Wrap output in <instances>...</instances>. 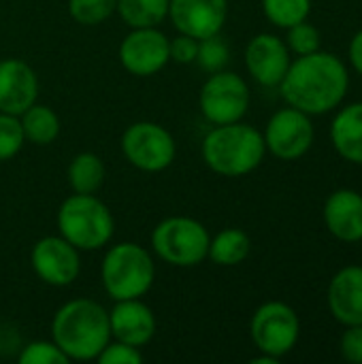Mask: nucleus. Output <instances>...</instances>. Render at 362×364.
<instances>
[{"instance_id":"1","label":"nucleus","mask_w":362,"mask_h":364,"mask_svg":"<svg viewBox=\"0 0 362 364\" xmlns=\"http://www.w3.org/2000/svg\"><path fill=\"white\" fill-rule=\"evenodd\" d=\"M277 87L288 107L307 115H326L344 102L350 90V73L341 58L318 49L297 55Z\"/></svg>"},{"instance_id":"2","label":"nucleus","mask_w":362,"mask_h":364,"mask_svg":"<svg viewBox=\"0 0 362 364\" xmlns=\"http://www.w3.org/2000/svg\"><path fill=\"white\" fill-rule=\"evenodd\" d=\"M51 341L68 360H96L111 341L109 311L92 299L66 301L51 320Z\"/></svg>"},{"instance_id":"3","label":"nucleus","mask_w":362,"mask_h":364,"mask_svg":"<svg viewBox=\"0 0 362 364\" xmlns=\"http://www.w3.org/2000/svg\"><path fill=\"white\" fill-rule=\"evenodd\" d=\"M201 156L215 175L245 177L262 164L267 145L262 132L241 119L209 130L203 139Z\"/></svg>"},{"instance_id":"4","label":"nucleus","mask_w":362,"mask_h":364,"mask_svg":"<svg viewBox=\"0 0 362 364\" xmlns=\"http://www.w3.org/2000/svg\"><path fill=\"white\" fill-rule=\"evenodd\" d=\"M58 230L79 252H98L113 239L115 220L96 194H70L58 209Z\"/></svg>"},{"instance_id":"5","label":"nucleus","mask_w":362,"mask_h":364,"mask_svg":"<svg viewBox=\"0 0 362 364\" xmlns=\"http://www.w3.org/2000/svg\"><path fill=\"white\" fill-rule=\"evenodd\" d=\"M100 282L113 301L141 299L156 282L154 256L132 241L111 245L100 264Z\"/></svg>"},{"instance_id":"6","label":"nucleus","mask_w":362,"mask_h":364,"mask_svg":"<svg viewBox=\"0 0 362 364\" xmlns=\"http://www.w3.org/2000/svg\"><path fill=\"white\" fill-rule=\"evenodd\" d=\"M149 241L162 262L177 269H190L207 260L211 235L205 224L194 218L171 215L156 224Z\"/></svg>"},{"instance_id":"7","label":"nucleus","mask_w":362,"mask_h":364,"mask_svg":"<svg viewBox=\"0 0 362 364\" xmlns=\"http://www.w3.org/2000/svg\"><path fill=\"white\" fill-rule=\"evenodd\" d=\"M250 337L260 354H269L280 360L288 356L299 343V314L282 301L262 303L250 320Z\"/></svg>"},{"instance_id":"8","label":"nucleus","mask_w":362,"mask_h":364,"mask_svg":"<svg viewBox=\"0 0 362 364\" xmlns=\"http://www.w3.org/2000/svg\"><path fill=\"white\" fill-rule=\"evenodd\" d=\"M250 102L252 96L247 81L226 68L211 73L198 94V109L213 126L241 122L250 109Z\"/></svg>"},{"instance_id":"9","label":"nucleus","mask_w":362,"mask_h":364,"mask_svg":"<svg viewBox=\"0 0 362 364\" xmlns=\"http://www.w3.org/2000/svg\"><path fill=\"white\" fill-rule=\"evenodd\" d=\"M119 145L124 158L143 173L166 171L177 156V143L173 134L156 122L130 124L124 130Z\"/></svg>"},{"instance_id":"10","label":"nucleus","mask_w":362,"mask_h":364,"mask_svg":"<svg viewBox=\"0 0 362 364\" xmlns=\"http://www.w3.org/2000/svg\"><path fill=\"white\" fill-rule=\"evenodd\" d=\"M262 136L271 156L284 162H292L301 160L312 149L316 130L312 124V115L294 107H286L271 115Z\"/></svg>"},{"instance_id":"11","label":"nucleus","mask_w":362,"mask_h":364,"mask_svg":"<svg viewBox=\"0 0 362 364\" xmlns=\"http://www.w3.org/2000/svg\"><path fill=\"white\" fill-rule=\"evenodd\" d=\"M30 264L36 277L53 288L70 286L81 273L79 250L60 235L38 239L30 252Z\"/></svg>"},{"instance_id":"12","label":"nucleus","mask_w":362,"mask_h":364,"mask_svg":"<svg viewBox=\"0 0 362 364\" xmlns=\"http://www.w3.org/2000/svg\"><path fill=\"white\" fill-rule=\"evenodd\" d=\"M119 62L134 77L158 75L169 62V36L158 28H130L119 45Z\"/></svg>"},{"instance_id":"13","label":"nucleus","mask_w":362,"mask_h":364,"mask_svg":"<svg viewBox=\"0 0 362 364\" xmlns=\"http://www.w3.org/2000/svg\"><path fill=\"white\" fill-rule=\"evenodd\" d=\"M284 38L271 32H260L250 38L245 47V68L250 77L262 87H277L292 62Z\"/></svg>"},{"instance_id":"14","label":"nucleus","mask_w":362,"mask_h":364,"mask_svg":"<svg viewBox=\"0 0 362 364\" xmlns=\"http://www.w3.org/2000/svg\"><path fill=\"white\" fill-rule=\"evenodd\" d=\"M169 19L177 32L201 41L222 32L228 19V0H169Z\"/></svg>"},{"instance_id":"15","label":"nucleus","mask_w":362,"mask_h":364,"mask_svg":"<svg viewBox=\"0 0 362 364\" xmlns=\"http://www.w3.org/2000/svg\"><path fill=\"white\" fill-rule=\"evenodd\" d=\"M109 326L111 339L134 346L139 350L147 346L158 331L156 314L141 299L115 301L113 309L109 311Z\"/></svg>"},{"instance_id":"16","label":"nucleus","mask_w":362,"mask_h":364,"mask_svg":"<svg viewBox=\"0 0 362 364\" xmlns=\"http://www.w3.org/2000/svg\"><path fill=\"white\" fill-rule=\"evenodd\" d=\"M38 98V77L19 58L0 60V113L21 115Z\"/></svg>"},{"instance_id":"17","label":"nucleus","mask_w":362,"mask_h":364,"mask_svg":"<svg viewBox=\"0 0 362 364\" xmlns=\"http://www.w3.org/2000/svg\"><path fill=\"white\" fill-rule=\"evenodd\" d=\"M324 226L341 243L362 241V194L350 188L335 190L324 203Z\"/></svg>"},{"instance_id":"18","label":"nucleus","mask_w":362,"mask_h":364,"mask_svg":"<svg viewBox=\"0 0 362 364\" xmlns=\"http://www.w3.org/2000/svg\"><path fill=\"white\" fill-rule=\"evenodd\" d=\"M326 305L339 324H362V267H344L333 275L326 290Z\"/></svg>"},{"instance_id":"19","label":"nucleus","mask_w":362,"mask_h":364,"mask_svg":"<svg viewBox=\"0 0 362 364\" xmlns=\"http://www.w3.org/2000/svg\"><path fill=\"white\" fill-rule=\"evenodd\" d=\"M331 143L344 160L362 166V102L337 111L331 124Z\"/></svg>"},{"instance_id":"20","label":"nucleus","mask_w":362,"mask_h":364,"mask_svg":"<svg viewBox=\"0 0 362 364\" xmlns=\"http://www.w3.org/2000/svg\"><path fill=\"white\" fill-rule=\"evenodd\" d=\"M252 252V239L241 228H224L209 241L207 258L218 267H237Z\"/></svg>"},{"instance_id":"21","label":"nucleus","mask_w":362,"mask_h":364,"mask_svg":"<svg viewBox=\"0 0 362 364\" xmlns=\"http://www.w3.org/2000/svg\"><path fill=\"white\" fill-rule=\"evenodd\" d=\"M105 177H107L105 162L100 160V156L92 151L77 154L66 171L68 186L73 188L75 194H96L102 188Z\"/></svg>"},{"instance_id":"22","label":"nucleus","mask_w":362,"mask_h":364,"mask_svg":"<svg viewBox=\"0 0 362 364\" xmlns=\"http://www.w3.org/2000/svg\"><path fill=\"white\" fill-rule=\"evenodd\" d=\"M19 122H21L26 141L34 145H49L60 134V117L47 105L34 102L19 115Z\"/></svg>"},{"instance_id":"23","label":"nucleus","mask_w":362,"mask_h":364,"mask_svg":"<svg viewBox=\"0 0 362 364\" xmlns=\"http://www.w3.org/2000/svg\"><path fill=\"white\" fill-rule=\"evenodd\" d=\"M115 13L128 28H158L169 19V0H117Z\"/></svg>"},{"instance_id":"24","label":"nucleus","mask_w":362,"mask_h":364,"mask_svg":"<svg viewBox=\"0 0 362 364\" xmlns=\"http://www.w3.org/2000/svg\"><path fill=\"white\" fill-rule=\"evenodd\" d=\"M262 13L273 26L286 30L309 17L312 0H262Z\"/></svg>"},{"instance_id":"25","label":"nucleus","mask_w":362,"mask_h":364,"mask_svg":"<svg viewBox=\"0 0 362 364\" xmlns=\"http://www.w3.org/2000/svg\"><path fill=\"white\" fill-rule=\"evenodd\" d=\"M228 62H230V47L220 34L198 41V53H196L194 64H198L205 73L211 75V73L224 70Z\"/></svg>"},{"instance_id":"26","label":"nucleus","mask_w":362,"mask_h":364,"mask_svg":"<svg viewBox=\"0 0 362 364\" xmlns=\"http://www.w3.org/2000/svg\"><path fill=\"white\" fill-rule=\"evenodd\" d=\"M117 0H68L70 17L81 26H98L115 13Z\"/></svg>"},{"instance_id":"27","label":"nucleus","mask_w":362,"mask_h":364,"mask_svg":"<svg viewBox=\"0 0 362 364\" xmlns=\"http://www.w3.org/2000/svg\"><path fill=\"white\" fill-rule=\"evenodd\" d=\"M288 34H286V45L290 49V53L294 55H307V53H314L320 49L322 45V34L320 30L309 23L307 19L305 21H299L290 28H286Z\"/></svg>"},{"instance_id":"28","label":"nucleus","mask_w":362,"mask_h":364,"mask_svg":"<svg viewBox=\"0 0 362 364\" xmlns=\"http://www.w3.org/2000/svg\"><path fill=\"white\" fill-rule=\"evenodd\" d=\"M26 143L19 115L0 113V162L15 158Z\"/></svg>"},{"instance_id":"29","label":"nucleus","mask_w":362,"mask_h":364,"mask_svg":"<svg viewBox=\"0 0 362 364\" xmlns=\"http://www.w3.org/2000/svg\"><path fill=\"white\" fill-rule=\"evenodd\" d=\"M21 364H66V354L53 341H32L17 354Z\"/></svg>"},{"instance_id":"30","label":"nucleus","mask_w":362,"mask_h":364,"mask_svg":"<svg viewBox=\"0 0 362 364\" xmlns=\"http://www.w3.org/2000/svg\"><path fill=\"white\" fill-rule=\"evenodd\" d=\"M96 363L100 364H141L143 363V354L139 348L122 343V341H109L105 346V350L98 354Z\"/></svg>"},{"instance_id":"31","label":"nucleus","mask_w":362,"mask_h":364,"mask_svg":"<svg viewBox=\"0 0 362 364\" xmlns=\"http://www.w3.org/2000/svg\"><path fill=\"white\" fill-rule=\"evenodd\" d=\"M198 53V38L190 34H177L175 38H169V55L177 64H194Z\"/></svg>"},{"instance_id":"32","label":"nucleus","mask_w":362,"mask_h":364,"mask_svg":"<svg viewBox=\"0 0 362 364\" xmlns=\"http://www.w3.org/2000/svg\"><path fill=\"white\" fill-rule=\"evenodd\" d=\"M344 360L350 364H362V324L346 326L339 343Z\"/></svg>"},{"instance_id":"33","label":"nucleus","mask_w":362,"mask_h":364,"mask_svg":"<svg viewBox=\"0 0 362 364\" xmlns=\"http://www.w3.org/2000/svg\"><path fill=\"white\" fill-rule=\"evenodd\" d=\"M348 58H350L352 68L362 77V30H358V32L352 36L350 47H348Z\"/></svg>"},{"instance_id":"34","label":"nucleus","mask_w":362,"mask_h":364,"mask_svg":"<svg viewBox=\"0 0 362 364\" xmlns=\"http://www.w3.org/2000/svg\"><path fill=\"white\" fill-rule=\"evenodd\" d=\"M280 360L277 358H273V356H269V354H260V356H256V358H252V364H277Z\"/></svg>"}]
</instances>
